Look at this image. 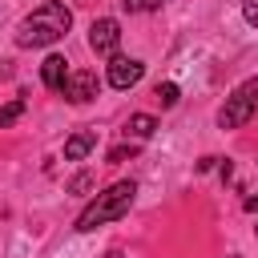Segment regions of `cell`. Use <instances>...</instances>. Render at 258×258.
<instances>
[{
	"mask_svg": "<svg viewBox=\"0 0 258 258\" xmlns=\"http://www.w3.org/2000/svg\"><path fill=\"white\" fill-rule=\"evenodd\" d=\"M117 44H121V24L113 20V16H101V20H93L89 24V48L97 52V56H117Z\"/></svg>",
	"mask_w": 258,
	"mask_h": 258,
	"instance_id": "obj_4",
	"label": "cell"
},
{
	"mask_svg": "<svg viewBox=\"0 0 258 258\" xmlns=\"http://www.w3.org/2000/svg\"><path fill=\"white\" fill-rule=\"evenodd\" d=\"M242 206H246V214H258V194H250V198H246Z\"/></svg>",
	"mask_w": 258,
	"mask_h": 258,
	"instance_id": "obj_16",
	"label": "cell"
},
{
	"mask_svg": "<svg viewBox=\"0 0 258 258\" xmlns=\"http://www.w3.org/2000/svg\"><path fill=\"white\" fill-rule=\"evenodd\" d=\"M133 194H137V185H133V181H113L105 194H97V198L81 210L77 230H81V234H89V230H97V226H105V222L125 218V214H129V206H133Z\"/></svg>",
	"mask_w": 258,
	"mask_h": 258,
	"instance_id": "obj_2",
	"label": "cell"
},
{
	"mask_svg": "<svg viewBox=\"0 0 258 258\" xmlns=\"http://www.w3.org/2000/svg\"><path fill=\"white\" fill-rule=\"evenodd\" d=\"M89 185H93V177H89V173H77V177L69 181V189H73V194H85Z\"/></svg>",
	"mask_w": 258,
	"mask_h": 258,
	"instance_id": "obj_13",
	"label": "cell"
},
{
	"mask_svg": "<svg viewBox=\"0 0 258 258\" xmlns=\"http://www.w3.org/2000/svg\"><path fill=\"white\" fill-rule=\"evenodd\" d=\"M97 93H101V81H97V73H89V69H77V73H69L64 97H69L73 105H89Z\"/></svg>",
	"mask_w": 258,
	"mask_h": 258,
	"instance_id": "obj_6",
	"label": "cell"
},
{
	"mask_svg": "<svg viewBox=\"0 0 258 258\" xmlns=\"http://www.w3.org/2000/svg\"><path fill=\"white\" fill-rule=\"evenodd\" d=\"M20 117H24V97H16V101L0 105V129H4V125H16Z\"/></svg>",
	"mask_w": 258,
	"mask_h": 258,
	"instance_id": "obj_10",
	"label": "cell"
},
{
	"mask_svg": "<svg viewBox=\"0 0 258 258\" xmlns=\"http://www.w3.org/2000/svg\"><path fill=\"white\" fill-rule=\"evenodd\" d=\"M69 60L64 56H44V64H40V81H44V89H52V93H64V85H69V69H64Z\"/></svg>",
	"mask_w": 258,
	"mask_h": 258,
	"instance_id": "obj_7",
	"label": "cell"
},
{
	"mask_svg": "<svg viewBox=\"0 0 258 258\" xmlns=\"http://www.w3.org/2000/svg\"><path fill=\"white\" fill-rule=\"evenodd\" d=\"M153 97L169 109V105H177V85H173V81H165V85H157V89H153Z\"/></svg>",
	"mask_w": 258,
	"mask_h": 258,
	"instance_id": "obj_11",
	"label": "cell"
},
{
	"mask_svg": "<svg viewBox=\"0 0 258 258\" xmlns=\"http://www.w3.org/2000/svg\"><path fill=\"white\" fill-rule=\"evenodd\" d=\"M141 77H145V64H141L137 56H121V52H117V56L109 60V85H113V89H133Z\"/></svg>",
	"mask_w": 258,
	"mask_h": 258,
	"instance_id": "obj_5",
	"label": "cell"
},
{
	"mask_svg": "<svg viewBox=\"0 0 258 258\" xmlns=\"http://www.w3.org/2000/svg\"><path fill=\"white\" fill-rule=\"evenodd\" d=\"M69 28H73V12L60 0H44L40 8H32L16 24V44L20 48H44V44H56Z\"/></svg>",
	"mask_w": 258,
	"mask_h": 258,
	"instance_id": "obj_1",
	"label": "cell"
},
{
	"mask_svg": "<svg viewBox=\"0 0 258 258\" xmlns=\"http://www.w3.org/2000/svg\"><path fill=\"white\" fill-rule=\"evenodd\" d=\"M125 4V12H157L161 8V0H121Z\"/></svg>",
	"mask_w": 258,
	"mask_h": 258,
	"instance_id": "obj_12",
	"label": "cell"
},
{
	"mask_svg": "<svg viewBox=\"0 0 258 258\" xmlns=\"http://www.w3.org/2000/svg\"><path fill=\"white\" fill-rule=\"evenodd\" d=\"M258 113V77H246L242 85H234V93L226 97V105L218 109V125L222 129H238Z\"/></svg>",
	"mask_w": 258,
	"mask_h": 258,
	"instance_id": "obj_3",
	"label": "cell"
},
{
	"mask_svg": "<svg viewBox=\"0 0 258 258\" xmlns=\"http://www.w3.org/2000/svg\"><path fill=\"white\" fill-rule=\"evenodd\" d=\"M125 157H133V145H117V149H109V161H125Z\"/></svg>",
	"mask_w": 258,
	"mask_h": 258,
	"instance_id": "obj_15",
	"label": "cell"
},
{
	"mask_svg": "<svg viewBox=\"0 0 258 258\" xmlns=\"http://www.w3.org/2000/svg\"><path fill=\"white\" fill-rule=\"evenodd\" d=\"M97 149V133L93 129H81V133H73L69 141H64V157L69 161H81V157H89Z\"/></svg>",
	"mask_w": 258,
	"mask_h": 258,
	"instance_id": "obj_8",
	"label": "cell"
},
{
	"mask_svg": "<svg viewBox=\"0 0 258 258\" xmlns=\"http://www.w3.org/2000/svg\"><path fill=\"white\" fill-rule=\"evenodd\" d=\"M254 234H258V226H254Z\"/></svg>",
	"mask_w": 258,
	"mask_h": 258,
	"instance_id": "obj_18",
	"label": "cell"
},
{
	"mask_svg": "<svg viewBox=\"0 0 258 258\" xmlns=\"http://www.w3.org/2000/svg\"><path fill=\"white\" fill-rule=\"evenodd\" d=\"M153 129H157V121H153L149 113H133V117L125 121V137H133V141H145V137H153Z\"/></svg>",
	"mask_w": 258,
	"mask_h": 258,
	"instance_id": "obj_9",
	"label": "cell"
},
{
	"mask_svg": "<svg viewBox=\"0 0 258 258\" xmlns=\"http://www.w3.org/2000/svg\"><path fill=\"white\" fill-rule=\"evenodd\" d=\"M81 4H89V0H81Z\"/></svg>",
	"mask_w": 258,
	"mask_h": 258,
	"instance_id": "obj_17",
	"label": "cell"
},
{
	"mask_svg": "<svg viewBox=\"0 0 258 258\" xmlns=\"http://www.w3.org/2000/svg\"><path fill=\"white\" fill-rule=\"evenodd\" d=\"M242 16H246L250 24H258V0H242Z\"/></svg>",
	"mask_w": 258,
	"mask_h": 258,
	"instance_id": "obj_14",
	"label": "cell"
}]
</instances>
